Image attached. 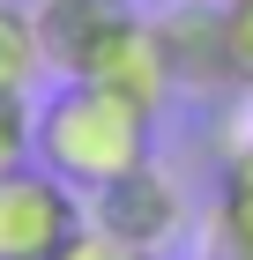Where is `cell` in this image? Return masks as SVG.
<instances>
[{
  "label": "cell",
  "instance_id": "6da1fadb",
  "mask_svg": "<svg viewBox=\"0 0 253 260\" xmlns=\"http://www.w3.org/2000/svg\"><path fill=\"white\" fill-rule=\"evenodd\" d=\"M30 156L90 201L119 171H134V164L156 156V112L134 104V97H119V89H104V82H67L38 112V149Z\"/></svg>",
  "mask_w": 253,
  "mask_h": 260
},
{
  "label": "cell",
  "instance_id": "7a4b0ae2",
  "mask_svg": "<svg viewBox=\"0 0 253 260\" xmlns=\"http://www.w3.org/2000/svg\"><path fill=\"white\" fill-rule=\"evenodd\" d=\"M90 231V201L52 179L38 156L0 171V260H60Z\"/></svg>",
  "mask_w": 253,
  "mask_h": 260
},
{
  "label": "cell",
  "instance_id": "3957f363",
  "mask_svg": "<svg viewBox=\"0 0 253 260\" xmlns=\"http://www.w3.org/2000/svg\"><path fill=\"white\" fill-rule=\"evenodd\" d=\"M90 223H97L104 238L119 245H142V253H164V245L186 231V201H179L172 171L164 164H134V171H119L112 186H97L90 193Z\"/></svg>",
  "mask_w": 253,
  "mask_h": 260
},
{
  "label": "cell",
  "instance_id": "277c9868",
  "mask_svg": "<svg viewBox=\"0 0 253 260\" xmlns=\"http://www.w3.org/2000/svg\"><path fill=\"white\" fill-rule=\"evenodd\" d=\"M30 22H38L45 67L67 82H82L97 67V52L134 22V0H30Z\"/></svg>",
  "mask_w": 253,
  "mask_h": 260
},
{
  "label": "cell",
  "instance_id": "5b68a950",
  "mask_svg": "<svg viewBox=\"0 0 253 260\" xmlns=\"http://www.w3.org/2000/svg\"><path fill=\"white\" fill-rule=\"evenodd\" d=\"M156 38H164V60H172L179 89H231V60H223V0H179L156 15Z\"/></svg>",
  "mask_w": 253,
  "mask_h": 260
},
{
  "label": "cell",
  "instance_id": "8992f818",
  "mask_svg": "<svg viewBox=\"0 0 253 260\" xmlns=\"http://www.w3.org/2000/svg\"><path fill=\"white\" fill-rule=\"evenodd\" d=\"M82 82H104V89H119V97L149 104V112H164V97L179 89V82H172V60H164V38H156V22H142V15L97 52V67H90Z\"/></svg>",
  "mask_w": 253,
  "mask_h": 260
},
{
  "label": "cell",
  "instance_id": "52a82bcc",
  "mask_svg": "<svg viewBox=\"0 0 253 260\" xmlns=\"http://www.w3.org/2000/svg\"><path fill=\"white\" fill-rule=\"evenodd\" d=\"M209 253L216 260H253V141H238L209 208Z\"/></svg>",
  "mask_w": 253,
  "mask_h": 260
},
{
  "label": "cell",
  "instance_id": "ba28073f",
  "mask_svg": "<svg viewBox=\"0 0 253 260\" xmlns=\"http://www.w3.org/2000/svg\"><path fill=\"white\" fill-rule=\"evenodd\" d=\"M45 75V45H38V22H30V8H15V0H0V89L8 97H30Z\"/></svg>",
  "mask_w": 253,
  "mask_h": 260
},
{
  "label": "cell",
  "instance_id": "9c48e42d",
  "mask_svg": "<svg viewBox=\"0 0 253 260\" xmlns=\"http://www.w3.org/2000/svg\"><path fill=\"white\" fill-rule=\"evenodd\" d=\"M30 149H38V112H30V97L0 89V171L30 164Z\"/></svg>",
  "mask_w": 253,
  "mask_h": 260
},
{
  "label": "cell",
  "instance_id": "30bf717a",
  "mask_svg": "<svg viewBox=\"0 0 253 260\" xmlns=\"http://www.w3.org/2000/svg\"><path fill=\"white\" fill-rule=\"evenodd\" d=\"M223 60L231 89H253V0H223Z\"/></svg>",
  "mask_w": 253,
  "mask_h": 260
},
{
  "label": "cell",
  "instance_id": "8fae6325",
  "mask_svg": "<svg viewBox=\"0 0 253 260\" xmlns=\"http://www.w3.org/2000/svg\"><path fill=\"white\" fill-rule=\"evenodd\" d=\"M60 260H156V253H142V245H119V238H104L97 223H90V231H82V238L67 245Z\"/></svg>",
  "mask_w": 253,
  "mask_h": 260
}]
</instances>
